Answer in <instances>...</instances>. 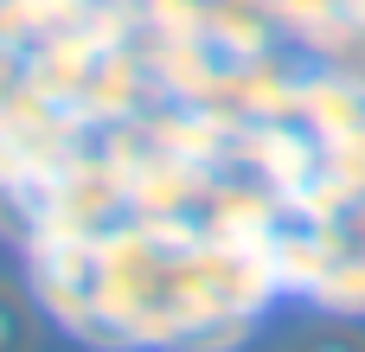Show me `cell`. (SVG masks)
Returning <instances> with one entry per match:
<instances>
[{
  "mask_svg": "<svg viewBox=\"0 0 365 352\" xmlns=\"http://www.w3.org/2000/svg\"><path fill=\"white\" fill-rule=\"evenodd\" d=\"M0 352H38V308L6 276H0Z\"/></svg>",
  "mask_w": 365,
  "mask_h": 352,
  "instance_id": "6da1fadb",
  "label": "cell"
},
{
  "mask_svg": "<svg viewBox=\"0 0 365 352\" xmlns=\"http://www.w3.org/2000/svg\"><path fill=\"white\" fill-rule=\"evenodd\" d=\"M289 352H365V340L353 333V327H308Z\"/></svg>",
  "mask_w": 365,
  "mask_h": 352,
  "instance_id": "7a4b0ae2",
  "label": "cell"
}]
</instances>
